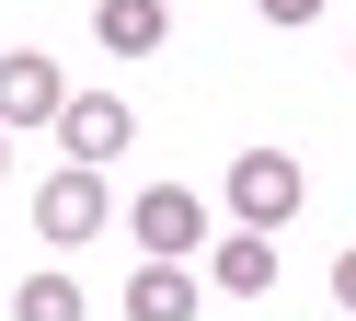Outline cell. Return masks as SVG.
<instances>
[{
	"instance_id": "1",
	"label": "cell",
	"mask_w": 356,
	"mask_h": 321,
	"mask_svg": "<svg viewBox=\"0 0 356 321\" xmlns=\"http://www.w3.org/2000/svg\"><path fill=\"white\" fill-rule=\"evenodd\" d=\"M104 218H115V195H104L92 160H58V172L35 183V241H47V252H92Z\"/></svg>"
},
{
	"instance_id": "9",
	"label": "cell",
	"mask_w": 356,
	"mask_h": 321,
	"mask_svg": "<svg viewBox=\"0 0 356 321\" xmlns=\"http://www.w3.org/2000/svg\"><path fill=\"white\" fill-rule=\"evenodd\" d=\"M12 321H92V298H81V275H24V287H12Z\"/></svg>"
},
{
	"instance_id": "6",
	"label": "cell",
	"mask_w": 356,
	"mask_h": 321,
	"mask_svg": "<svg viewBox=\"0 0 356 321\" xmlns=\"http://www.w3.org/2000/svg\"><path fill=\"white\" fill-rule=\"evenodd\" d=\"M195 298H207V287H195V264L138 252V275H127V298H115V310H127V321H195Z\"/></svg>"
},
{
	"instance_id": "3",
	"label": "cell",
	"mask_w": 356,
	"mask_h": 321,
	"mask_svg": "<svg viewBox=\"0 0 356 321\" xmlns=\"http://www.w3.org/2000/svg\"><path fill=\"white\" fill-rule=\"evenodd\" d=\"M127 229H138V252H161V264H195V252H207V195H195V183H149V195L127 206Z\"/></svg>"
},
{
	"instance_id": "13",
	"label": "cell",
	"mask_w": 356,
	"mask_h": 321,
	"mask_svg": "<svg viewBox=\"0 0 356 321\" xmlns=\"http://www.w3.org/2000/svg\"><path fill=\"white\" fill-rule=\"evenodd\" d=\"M345 69H356V58H345Z\"/></svg>"
},
{
	"instance_id": "10",
	"label": "cell",
	"mask_w": 356,
	"mask_h": 321,
	"mask_svg": "<svg viewBox=\"0 0 356 321\" xmlns=\"http://www.w3.org/2000/svg\"><path fill=\"white\" fill-rule=\"evenodd\" d=\"M253 12H264V23H276V35H299V23H322V12H333V0H253Z\"/></svg>"
},
{
	"instance_id": "5",
	"label": "cell",
	"mask_w": 356,
	"mask_h": 321,
	"mask_svg": "<svg viewBox=\"0 0 356 321\" xmlns=\"http://www.w3.org/2000/svg\"><path fill=\"white\" fill-rule=\"evenodd\" d=\"M127 138H138V115H127L115 92H70V104H58V149L92 160V172H104V160H127Z\"/></svg>"
},
{
	"instance_id": "12",
	"label": "cell",
	"mask_w": 356,
	"mask_h": 321,
	"mask_svg": "<svg viewBox=\"0 0 356 321\" xmlns=\"http://www.w3.org/2000/svg\"><path fill=\"white\" fill-rule=\"evenodd\" d=\"M0 172H12V126H0Z\"/></svg>"
},
{
	"instance_id": "2",
	"label": "cell",
	"mask_w": 356,
	"mask_h": 321,
	"mask_svg": "<svg viewBox=\"0 0 356 321\" xmlns=\"http://www.w3.org/2000/svg\"><path fill=\"white\" fill-rule=\"evenodd\" d=\"M299 195H310V172H299L287 149H241V160H230V218H241V229H287Z\"/></svg>"
},
{
	"instance_id": "11",
	"label": "cell",
	"mask_w": 356,
	"mask_h": 321,
	"mask_svg": "<svg viewBox=\"0 0 356 321\" xmlns=\"http://www.w3.org/2000/svg\"><path fill=\"white\" fill-rule=\"evenodd\" d=\"M333 298H345V310H356V252H333Z\"/></svg>"
},
{
	"instance_id": "7",
	"label": "cell",
	"mask_w": 356,
	"mask_h": 321,
	"mask_svg": "<svg viewBox=\"0 0 356 321\" xmlns=\"http://www.w3.org/2000/svg\"><path fill=\"white\" fill-rule=\"evenodd\" d=\"M207 275L230 298H264L276 287V229H230V241H207Z\"/></svg>"
},
{
	"instance_id": "8",
	"label": "cell",
	"mask_w": 356,
	"mask_h": 321,
	"mask_svg": "<svg viewBox=\"0 0 356 321\" xmlns=\"http://www.w3.org/2000/svg\"><path fill=\"white\" fill-rule=\"evenodd\" d=\"M92 35L115 46V58H149V46L172 35V12H161V0H92Z\"/></svg>"
},
{
	"instance_id": "4",
	"label": "cell",
	"mask_w": 356,
	"mask_h": 321,
	"mask_svg": "<svg viewBox=\"0 0 356 321\" xmlns=\"http://www.w3.org/2000/svg\"><path fill=\"white\" fill-rule=\"evenodd\" d=\"M58 104H70V69H58L47 46H12V58H0V126H12V138L58 126Z\"/></svg>"
}]
</instances>
